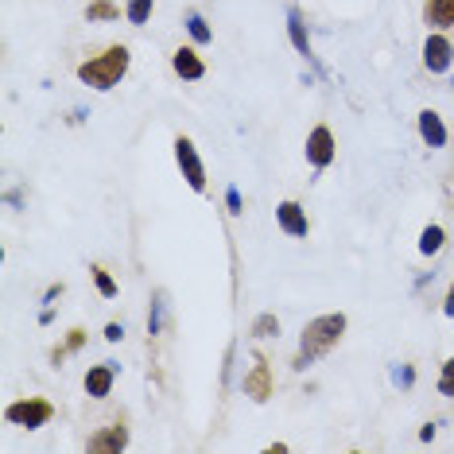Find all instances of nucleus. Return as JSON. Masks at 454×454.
<instances>
[{
    "instance_id": "obj_6",
    "label": "nucleus",
    "mask_w": 454,
    "mask_h": 454,
    "mask_svg": "<svg viewBox=\"0 0 454 454\" xmlns=\"http://www.w3.org/2000/svg\"><path fill=\"white\" fill-rule=\"evenodd\" d=\"M307 160H311V167H315V171L330 167V160H334V136H330V128L319 125L307 136Z\"/></svg>"
},
{
    "instance_id": "obj_15",
    "label": "nucleus",
    "mask_w": 454,
    "mask_h": 454,
    "mask_svg": "<svg viewBox=\"0 0 454 454\" xmlns=\"http://www.w3.org/2000/svg\"><path fill=\"white\" fill-rule=\"evenodd\" d=\"M443 241H447V233H443V226H427L423 237H419V253H427V257H435V253L443 249Z\"/></svg>"
},
{
    "instance_id": "obj_5",
    "label": "nucleus",
    "mask_w": 454,
    "mask_h": 454,
    "mask_svg": "<svg viewBox=\"0 0 454 454\" xmlns=\"http://www.w3.org/2000/svg\"><path fill=\"white\" fill-rule=\"evenodd\" d=\"M423 62H427V70H431V74H447L450 62H454V47H450V39L435 31V35L423 43Z\"/></svg>"
},
{
    "instance_id": "obj_19",
    "label": "nucleus",
    "mask_w": 454,
    "mask_h": 454,
    "mask_svg": "<svg viewBox=\"0 0 454 454\" xmlns=\"http://www.w3.org/2000/svg\"><path fill=\"white\" fill-rule=\"evenodd\" d=\"M148 16H152V0H132L128 4V20L132 23H148Z\"/></svg>"
},
{
    "instance_id": "obj_23",
    "label": "nucleus",
    "mask_w": 454,
    "mask_h": 454,
    "mask_svg": "<svg viewBox=\"0 0 454 454\" xmlns=\"http://www.w3.org/2000/svg\"><path fill=\"white\" fill-rule=\"evenodd\" d=\"M411 381H416V369H408V365L396 369V384H400V389H408Z\"/></svg>"
},
{
    "instance_id": "obj_22",
    "label": "nucleus",
    "mask_w": 454,
    "mask_h": 454,
    "mask_svg": "<svg viewBox=\"0 0 454 454\" xmlns=\"http://www.w3.org/2000/svg\"><path fill=\"white\" fill-rule=\"evenodd\" d=\"M276 330H279V323H276L272 315H260V319H257V334H260V338H276Z\"/></svg>"
},
{
    "instance_id": "obj_11",
    "label": "nucleus",
    "mask_w": 454,
    "mask_h": 454,
    "mask_svg": "<svg viewBox=\"0 0 454 454\" xmlns=\"http://www.w3.org/2000/svg\"><path fill=\"white\" fill-rule=\"evenodd\" d=\"M245 392H249L253 400H268V392H272V377H268V365H264V361H257V365H253L249 381H245Z\"/></svg>"
},
{
    "instance_id": "obj_7",
    "label": "nucleus",
    "mask_w": 454,
    "mask_h": 454,
    "mask_svg": "<svg viewBox=\"0 0 454 454\" xmlns=\"http://www.w3.org/2000/svg\"><path fill=\"white\" fill-rule=\"evenodd\" d=\"M276 221L284 233L292 237H307V218H303V206L299 202H279L276 206Z\"/></svg>"
},
{
    "instance_id": "obj_2",
    "label": "nucleus",
    "mask_w": 454,
    "mask_h": 454,
    "mask_svg": "<svg viewBox=\"0 0 454 454\" xmlns=\"http://www.w3.org/2000/svg\"><path fill=\"white\" fill-rule=\"evenodd\" d=\"M125 70H128V51L117 43V47H109L105 55H97V59L82 62L78 66V78L86 82L89 89H113L121 78H125Z\"/></svg>"
},
{
    "instance_id": "obj_24",
    "label": "nucleus",
    "mask_w": 454,
    "mask_h": 454,
    "mask_svg": "<svg viewBox=\"0 0 454 454\" xmlns=\"http://www.w3.org/2000/svg\"><path fill=\"white\" fill-rule=\"evenodd\" d=\"M226 198H229V210H233V214H241V191H237V187H229V191H226Z\"/></svg>"
},
{
    "instance_id": "obj_9",
    "label": "nucleus",
    "mask_w": 454,
    "mask_h": 454,
    "mask_svg": "<svg viewBox=\"0 0 454 454\" xmlns=\"http://www.w3.org/2000/svg\"><path fill=\"white\" fill-rule=\"evenodd\" d=\"M113 373H117V361L94 365V369L86 373V392H89V396H109V389H113Z\"/></svg>"
},
{
    "instance_id": "obj_20",
    "label": "nucleus",
    "mask_w": 454,
    "mask_h": 454,
    "mask_svg": "<svg viewBox=\"0 0 454 454\" xmlns=\"http://www.w3.org/2000/svg\"><path fill=\"white\" fill-rule=\"evenodd\" d=\"M160 326H163V295L155 292V295H152V323H148V330H152V338L160 334Z\"/></svg>"
},
{
    "instance_id": "obj_28",
    "label": "nucleus",
    "mask_w": 454,
    "mask_h": 454,
    "mask_svg": "<svg viewBox=\"0 0 454 454\" xmlns=\"http://www.w3.org/2000/svg\"><path fill=\"white\" fill-rule=\"evenodd\" d=\"M447 315H454V284H450V295H447Z\"/></svg>"
},
{
    "instance_id": "obj_25",
    "label": "nucleus",
    "mask_w": 454,
    "mask_h": 454,
    "mask_svg": "<svg viewBox=\"0 0 454 454\" xmlns=\"http://www.w3.org/2000/svg\"><path fill=\"white\" fill-rule=\"evenodd\" d=\"M82 345H86V334H82V330H74V334L66 338V350H82Z\"/></svg>"
},
{
    "instance_id": "obj_8",
    "label": "nucleus",
    "mask_w": 454,
    "mask_h": 454,
    "mask_svg": "<svg viewBox=\"0 0 454 454\" xmlns=\"http://www.w3.org/2000/svg\"><path fill=\"white\" fill-rule=\"evenodd\" d=\"M419 132H423L427 148H447V125L435 109H423L419 113Z\"/></svg>"
},
{
    "instance_id": "obj_17",
    "label": "nucleus",
    "mask_w": 454,
    "mask_h": 454,
    "mask_svg": "<svg viewBox=\"0 0 454 454\" xmlns=\"http://www.w3.org/2000/svg\"><path fill=\"white\" fill-rule=\"evenodd\" d=\"M94 284H97V292H101L105 299H113V295H117V284H113V276H109V272L101 268V264H97V268H94Z\"/></svg>"
},
{
    "instance_id": "obj_27",
    "label": "nucleus",
    "mask_w": 454,
    "mask_h": 454,
    "mask_svg": "<svg viewBox=\"0 0 454 454\" xmlns=\"http://www.w3.org/2000/svg\"><path fill=\"white\" fill-rule=\"evenodd\" d=\"M419 439H423V443H431V439H435V423H423V431H419Z\"/></svg>"
},
{
    "instance_id": "obj_21",
    "label": "nucleus",
    "mask_w": 454,
    "mask_h": 454,
    "mask_svg": "<svg viewBox=\"0 0 454 454\" xmlns=\"http://www.w3.org/2000/svg\"><path fill=\"white\" fill-rule=\"evenodd\" d=\"M439 392L443 396H454V358L443 365V373H439Z\"/></svg>"
},
{
    "instance_id": "obj_16",
    "label": "nucleus",
    "mask_w": 454,
    "mask_h": 454,
    "mask_svg": "<svg viewBox=\"0 0 454 454\" xmlns=\"http://www.w3.org/2000/svg\"><path fill=\"white\" fill-rule=\"evenodd\" d=\"M187 31H191V39H194V43H210V28H206V20H202V16H187Z\"/></svg>"
},
{
    "instance_id": "obj_4",
    "label": "nucleus",
    "mask_w": 454,
    "mask_h": 454,
    "mask_svg": "<svg viewBox=\"0 0 454 454\" xmlns=\"http://www.w3.org/2000/svg\"><path fill=\"white\" fill-rule=\"evenodd\" d=\"M175 155H179V167H183V179L194 187V191H206V171H202V160H198L194 144L187 136L175 140Z\"/></svg>"
},
{
    "instance_id": "obj_1",
    "label": "nucleus",
    "mask_w": 454,
    "mask_h": 454,
    "mask_svg": "<svg viewBox=\"0 0 454 454\" xmlns=\"http://www.w3.org/2000/svg\"><path fill=\"white\" fill-rule=\"evenodd\" d=\"M342 330H345V315H323V319H315V323H307V330H303V350H299V358H295V369H307L315 358H323L330 345L342 338Z\"/></svg>"
},
{
    "instance_id": "obj_12",
    "label": "nucleus",
    "mask_w": 454,
    "mask_h": 454,
    "mask_svg": "<svg viewBox=\"0 0 454 454\" xmlns=\"http://www.w3.org/2000/svg\"><path fill=\"white\" fill-rule=\"evenodd\" d=\"M423 16H427L431 28H450L454 23V0H427Z\"/></svg>"
},
{
    "instance_id": "obj_3",
    "label": "nucleus",
    "mask_w": 454,
    "mask_h": 454,
    "mask_svg": "<svg viewBox=\"0 0 454 454\" xmlns=\"http://www.w3.org/2000/svg\"><path fill=\"white\" fill-rule=\"evenodd\" d=\"M51 416H55V408H51L47 400H39V396H31V400H16V404H8V411H4V419H8V423H16V427H28V431L43 427Z\"/></svg>"
},
{
    "instance_id": "obj_18",
    "label": "nucleus",
    "mask_w": 454,
    "mask_h": 454,
    "mask_svg": "<svg viewBox=\"0 0 454 454\" xmlns=\"http://www.w3.org/2000/svg\"><path fill=\"white\" fill-rule=\"evenodd\" d=\"M86 16H89V20H113V16H117V8H113V0H97V4L86 8Z\"/></svg>"
},
{
    "instance_id": "obj_13",
    "label": "nucleus",
    "mask_w": 454,
    "mask_h": 454,
    "mask_svg": "<svg viewBox=\"0 0 454 454\" xmlns=\"http://www.w3.org/2000/svg\"><path fill=\"white\" fill-rule=\"evenodd\" d=\"M125 443H128V431L125 427H113V431L94 435V439H89V450H125Z\"/></svg>"
},
{
    "instance_id": "obj_10",
    "label": "nucleus",
    "mask_w": 454,
    "mask_h": 454,
    "mask_svg": "<svg viewBox=\"0 0 454 454\" xmlns=\"http://www.w3.org/2000/svg\"><path fill=\"white\" fill-rule=\"evenodd\" d=\"M202 70H206V66L194 55V47H179V51H175V74H179V78H183V82H198V78H202Z\"/></svg>"
},
{
    "instance_id": "obj_26",
    "label": "nucleus",
    "mask_w": 454,
    "mask_h": 454,
    "mask_svg": "<svg viewBox=\"0 0 454 454\" xmlns=\"http://www.w3.org/2000/svg\"><path fill=\"white\" fill-rule=\"evenodd\" d=\"M105 338H109V342H121V338H125V330H121V323H109V326H105Z\"/></svg>"
},
{
    "instance_id": "obj_14",
    "label": "nucleus",
    "mask_w": 454,
    "mask_h": 454,
    "mask_svg": "<svg viewBox=\"0 0 454 454\" xmlns=\"http://www.w3.org/2000/svg\"><path fill=\"white\" fill-rule=\"evenodd\" d=\"M287 35H292L295 51L307 55V59H315V55H311V43H307V31H303V20H299V8H292V12H287Z\"/></svg>"
}]
</instances>
